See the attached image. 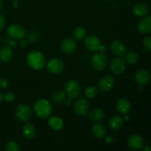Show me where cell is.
Returning <instances> with one entry per match:
<instances>
[{
	"mask_svg": "<svg viewBox=\"0 0 151 151\" xmlns=\"http://www.w3.org/2000/svg\"><path fill=\"white\" fill-rule=\"evenodd\" d=\"M139 60V55L135 51H131L125 54V62L130 65L136 64Z\"/></svg>",
	"mask_w": 151,
	"mask_h": 151,
	"instance_id": "25",
	"label": "cell"
},
{
	"mask_svg": "<svg viewBox=\"0 0 151 151\" xmlns=\"http://www.w3.org/2000/svg\"><path fill=\"white\" fill-rule=\"evenodd\" d=\"M84 45L86 49L90 52H97L100 47V39L94 35H88L85 38Z\"/></svg>",
	"mask_w": 151,
	"mask_h": 151,
	"instance_id": "9",
	"label": "cell"
},
{
	"mask_svg": "<svg viewBox=\"0 0 151 151\" xmlns=\"http://www.w3.org/2000/svg\"><path fill=\"white\" fill-rule=\"evenodd\" d=\"M5 26V19L1 13H0V30L2 29Z\"/></svg>",
	"mask_w": 151,
	"mask_h": 151,
	"instance_id": "34",
	"label": "cell"
},
{
	"mask_svg": "<svg viewBox=\"0 0 151 151\" xmlns=\"http://www.w3.org/2000/svg\"><path fill=\"white\" fill-rule=\"evenodd\" d=\"M72 35L75 41H81V40H83L86 36V30L82 27H78L74 29Z\"/></svg>",
	"mask_w": 151,
	"mask_h": 151,
	"instance_id": "26",
	"label": "cell"
},
{
	"mask_svg": "<svg viewBox=\"0 0 151 151\" xmlns=\"http://www.w3.org/2000/svg\"><path fill=\"white\" fill-rule=\"evenodd\" d=\"M92 134L96 138L103 139L106 136V129L103 124L96 123L92 127Z\"/></svg>",
	"mask_w": 151,
	"mask_h": 151,
	"instance_id": "24",
	"label": "cell"
},
{
	"mask_svg": "<svg viewBox=\"0 0 151 151\" xmlns=\"http://www.w3.org/2000/svg\"><path fill=\"white\" fill-rule=\"evenodd\" d=\"M144 145V140L141 136L138 134H133L128 138V145L131 150H139Z\"/></svg>",
	"mask_w": 151,
	"mask_h": 151,
	"instance_id": "14",
	"label": "cell"
},
{
	"mask_svg": "<svg viewBox=\"0 0 151 151\" xmlns=\"http://www.w3.org/2000/svg\"><path fill=\"white\" fill-rule=\"evenodd\" d=\"M142 151H151V146L148 145H143L142 147Z\"/></svg>",
	"mask_w": 151,
	"mask_h": 151,
	"instance_id": "35",
	"label": "cell"
},
{
	"mask_svg": "<svg viewBox=\"0 0 151 151\" xmlns=\"http://www.w3.org/2000/svg\"><path fill=\"white\" fill-rule=\"evenodd\" d=\"M22 134L26 139H32L35 137V134H36L35 126L30 122H27L22 128Z\"/></svg>",
	"mask_w": 151,
	"mask_h": 151,
	"instance_id": "19",
	"label": "cell"
},
{
	"mask_svg": "<svg viewBox=\"0 0 151 151\" xmlns=\"http://www.w3.org/2000/svg\"><path fill=\"white\" fill-rule=\"evenodd\" d=\"M137 29L142 34H148L151 32V16H147L141 19L137 25Z\"/></svg>",
	"mask_w": 151,
	"mask_h": 151,
	"instance_id": "15",
	"label": "cell"
},
{
	"mask_svg": "<svg viewBox=\"0 0 151 151\" xmlns=\"http://www.w3.org/2000/svg\"><path fill=\"white\" fill-rule=\"evenodd\" d=\"M9 45L10 46V47H16V46L17 45V43L14 40H11V41H9Z\"/></svg>",
	"mask_w": 151,
	"mask_h": 151,
	"instance_id": "38",
	"label": "cell"
},
{
	"mask_svg": "<svg viewBox=\"0 0 151 151\" xmlns=\"http://www.w3.org/2000/svg\"><path fill=\"white\" fill-rule=\"evenodd\" d=\"M47 69L49 72L52 74L60 73L64 69V63L61 60L53 58L49 60L47 64Z\"/></svg>",
	"mask_w": 151,
	"mask_h": 151,
	"instance_id": "10",
	"label": "cell"
},
{
	"mask_svg": "<svg viewBox=\"0 0 151 151\" xmlns=\"http://www.w3.org/2000/svg\"><path fill=\"white\" fill-rule=\"evenodd\" d=\"M64 92L70 99L78 97L81 92V88L79 83L75 80L68 81L64 85Z\"/></svg>",
	"mask_w": 151,
	"mask_h": 151,
	"instance_id": "3",
	"label": "cell"
},
{
	"mask_svg": "<svg viewBox=\"0 0 151 151\" xmlns=\"http://www.w3.org/2000/svg\"><path fill=\"white\" fill-rule=\"evenodd\" d=\"M114 85V79L111 75H106L98 83L99 89L103 92L111 91Z\"/></svg>",
	"mask_w": 151,
	"mask_h": 151,
	"instance_id": "12",
	"label": "cell"
},
{
	"mask_svg": "<svg viewBox=\"0 0 151 151\" xmlns=\"http://www.w3.org/2000/svg\"><path fill=\"white\" fill-rule=\"evenodd\" d=\"M88 109H89L88 102L84 98L78 99L74 104V111L75 114L79 116H85L87 114Z\"/></svg>",
	"mask_w": 151,
	"mask_h": 151,
	"instance_id": "7",
	"label": "cell"
},
{
	"mask_svg": "<svg viewBox=\"0 0 151 151\" xmlns=\"http://www.w3.org/2000/svg\"><path fill=\"white\" fill-rule=\"evenodd\" d=\"M13 57V52L11 49L7 46H4L0 49V60L3 63H7Z\"/></svg>",
	"mask_w": 151,
	"mask_h": 151,
	"instance_id": "23",
	"label": "cell"
},
{
	"mask_svg": "<svg viewBox=\"0 0 151 151\" xmlns=\"http://www.w3.org/2000/svg\"><path fill=\"white\" fill-rule=\"evenodd\" d=\"M123 125V119L119 115H114L112 116L109 122V126L113 131H118Z\"/></svg>",
	"mask_w": 151,
	"mask_h": 151,
	"instance_id": "21",
	"label": "cell"
},
{
	"mask_svg": "<svg viewBox=\"0 0 151 151\" xmlns=\"http://www.w3.org/2000/svg\"><path fill=\"white\" fill-rule=\"evenodd\" d=\"M5 151H22L20 147L16 142L10 141L5 145Z\"/></svg>",
	"mask_w": 151,
	"mask_h": 151,
	"instance_id": "28",
	"label": "cell"
},
{
	"mask_svg": "<svg viewBox=\"0 0 151 151\" xmlns=\"http://www.w3.org/2000/svg\"><path fill=\"white\" fill-rule=\"evenodd\" d=\"M108 59L104 53H97L91 59L93 68L97 71H103L107 66Z\"/></svg>",
	"mask_w": 151,
	"mask_h": 151,
	"instance_id": "6",
	"label": "cell"
},
{
	"mask_svg": "<svg viewBox=\"0 0 151 151\" xmlns=\"http://www.w3.org/2000/svg\"><path fill=\"white\" fill-rule=\"evenodd\" d=\"M7 34L13 39L22 40L26 36V29L19 24H12L7 29Z\"/></svg>",
	"mask_w": 151,
	"mask_h": 151,
	"instance_id": "5",
	"label": "cell"
},
{
	"mask_svg": "<svg viewBox=\"0 0 151 151\" xmlns=\"http://www.w3.org/2000/svg\"><path fill=\"white\" fill-rule=\"evenodd\" d=\"M2 7V0H0V9Z\"/></svg>",
	"mask_w": 151,
	"mask_h": 151,
	"instance_id": "41",
	"label": "cell"
},
{
	"mask_svg": "<svg viewBox=\"0 0 151 151\" xmlns=\"http://www.w3.org/2000/svg\"><path fill=\"white\" fill-rule=\"evenodd\" d=\"M132 11L135 16L141 17V16H145L148 14L150 10L147 4L144 3H137L133 7Z\"/></svg>",
	"mask_w": 151,
	"mask_h": 151,
	"instance_id": "18",
	"label": "cell"
},
{
	"mask_svg": "<svg viewBox=\"0 0 151 151\" xmlns=\"http://www.w3.org/2000/svg\"><path fill=\"white\" fill-rule=\"evenodd\" d=\"M99 50H100V52H102V53L103 52H106V51H107V47H106V45H100V49Z\"/></svg>",
	"mask_w": 151,
	"mask_h": 151,
	"instance_id": "37",
	"label": "cell"
},
{
	"mask_svg": "<svg viewBox=\"0 0 151 151\" xmlns=\"http://www.w3.org/2000/svg\"><path fill=\"white\" fill-rule=\"evenodd\" d=\"M27 43H28L27 40H24V38L23 39L21 40V41H20L21 45H22V47H26L27 45Z\"/></svg>",
	"mask_w": 151,
	"mask_h": 151,
	"instance_id": "36",
	"label": "cell"
},
{
	"mask_svg": "<svg viewBox=\"0 0 151 151\" xmlns=\"http://www.w3.org/2000/svg\"><path fill=\"white\" fill-rule=\"evenodd\" d=\"M98 94V90L94 86H88L85 90V96L88 99H93Z\"/></svg>",
	"mask_w": 151,
	"mask_h": 151,
	"instance_id": "27",
	"label": "cell"
},
{
	"mask_svg": "<svg viewBox=\"0 0 151 151\" xmlns=\"http://www.w3.org/2000/svg\"><path fill=\"white\" fill-rule=\"evenodd\" d=\"M65 92L63 91H58L53 95V100L57 103H61L65 100Z\"/></svg>",
	"mask_w": 151,
	"mask_h": 151,
	"instance_id": "29",
	"label": "cell"
},
{
	"mask_svg": "<svg viewBox=\"0 0 151 151\" xmlns=\"http://www.w3.org/2000/svg\"><path fill=\"white\" fill-rule=\"evenodd\" d=\"M104 111L101 109H94L88 113V117L90 121L97 122L101 121L104 118Z\"/></svg>",
	"mask_w": 151,
	"mask_h": 151,
	"instance_id": "22",
	"label": "cell"
},
{
	"mask_svg": "<svg viewBox=\"0 0 151 151\" xmlns=\"http://www.w3.org/2000/svg\"><path fill=\"white\" fill-rule=\"evenodd\" d=\"M38 33L35 32H32L29 34L27 37V41L28 42H30V43H33L38 39Z\"/></svg>",
	"mask_w": 151,
	"mask_h": 151,
	"instance_id": "31",
	"label": "cell"
},
{
	"mask_svg": "<svg viewBox=\"0 0 151 151\" xmlns=\"http://www.w3.org/2000/svg\"><path fill=\"white\" fill-rule=\"evenodd\" d=\"M142 46L147 51H151V36H146L142 39Z\"/></svg>",
	"mask_w": 151,
	"mask_h": 151,
	"instance_id": "30",
	"label": "cell"
},
{
	"mask_svg": "<svg viewBox=\"0 0 151 151\" xmlns=\"http://www.w3.org/2000/svg\"><path fill=\"white\" fill-rule=\"evenodd\" d=\"M9 85L8 81L5 78H3V79L0 80V87L1 88H6Z\"/></svg>",
	"mask_w": 151,
	"mask_h": 151,
	"instance_id": "33",
	"label": "cell"
},
{
	"mask_svg": "<svg viewBox=\"0 0 151 151\" xmlns=\"http://www.w3.org/2000/svg\"><path fill=\"white\" fill-rule=\"evenodd\" d=\"M111 139H114V138H113V137H111ZM108 140H110V137H108V138L106 139V141H108ZM114 140H111L110 141V143H111L112 142H113Z\"/></svg>",
	"mask_w": 151,
	"mask_h": 151,
	"instance_id": "39",
	"label": "cell"
},
{
	"mask_svg": "<svg viewBox=\"0 0 151 151\" xmlns=\"http://www.w3.org/2000/svg\"><path fill=\"white\" fill-rule=\"evenodd\" d=\"M15 114H16V117L17 118L19 122H27L31 117L32 110H31V108L27 104L22 103V104L19 105L18 107L16 108Z\"/></svg>",
	"mask_w": 151,
	"mask_h": 151,
	"instance_id": "4",
	"label": "cell"
},
{
	"mask_svg": "<svg viewBox=\"0 0 151 151\" xmlns=\"http://www.w3.org/2000/svg\"><path fill=\"white\" fill-rule=\"evenodd\" d=\"M48 125L54 131H60L63 127V121L58 116H52L49 118Z\"/></svg>",
	"mask_w": 151,
	"mask_h": 151,
	"instance_id": "20",
	"label": "cell"
},
{
	"mask_svg": "<svg viewBox=\"0 0 151 151\" xmlns=\"http://www.w3.org/2000/svg\"><path fill=\"white\" fill-rule=\"evenodd\" d=\"M2 100H3V96H2V94H1V93L0 92V103H1Z\"/></svg>",
	"mask_w": 151,
	"mask_h": 151,
	"instance_id": "40",
	"label": "cell"
},
{
	"mask_svg": "<svg viewBox=\"0 0 151 151\" xmlns=\"http://www.w3.org/2000/svg\"><path fill=\"white\" fill-rule=\"evenodd\" d=\"M116 109L121 114H127L131 109V104L127 99L120 98L116 103Z\"/></svg>",
	"mask_w": 151,
	"mask_h": 151,
	"instance_id": "17",
	"label": "cell"
},
{
	"mask_svg": "<svg viewBox=\"0 0 151 151\" xmlns=\"http://www.w3.org/2000/svg\"><path fill=\"white\" fill-rule=\"evenodd\" d=\"M4 99L5 101L8 102V103H11L15 100V95L12 92H7L4 94Z\"/></svg>",
	"mask_w": 151,
	"mask_h": 151,
	"instance_id": "32",
	"label": "cell"
},
{
	"mask_svg": "<svg viewBox=\"0 0 151 151\" xmlns=\"http://www.w3.org/2000/svg\"><path fill=\"white\" fill-rule=\"evenodd\" d=\"M34 112L41 119H47L52 114V106L47 100L38 99L34 104Z\"/></svg>",
	"mask_w": 151,
	"mask_h": 151,
	"instance_id": "2",
	"label": "cell"
},
{
	"mask_svg": "<svg viewBox=\"0 0 151 151\" xmlns=\"http://www.w3.org/2000/svg\"><path fill=\"white\" fill-rule=\"evenodd\" d=\"M27 62L28 65L35 70H40L46 63V58L44 54L40 51L32 50L28 53L27 56Z\"/></svg>",
	"mask_w": 151,
	"mask_h": 151,
	"instance_id": "1",
	"label": "cell"
},
{
	"mask_svg": "<svg viewBox=\"0 0 151 151\" xmlns=\"http://www.w3.org/2000/svg\"><path fill=\"white\" fill-rule=\"evenodd\" d=\"M78 44L74 38H67L63 40L60 44V49L62 52L65 54L71 55L73 54L77 50Z\"/></svg>",
	"mask_w": 151,
	"mask_h": 151,
	"instance_id": "11",
	"label": "cell"
},
{
	"mask_svg": "<svg viewBox=\"0 0 151 151\" xmlns=\"http://www.w3.org/2000/svg\"><path fill=\"white\" fill-rule=\"evenodd\" d=\"M126 69V62L121 57L115 58L111 61L110 69L114 74L119 75L125 72Z\"/></svg>",
	"mask_w": 151,
	"mask_h": 151,
	"instance_id": "8",
	"label": "cell"
},
{
	"mask_svg": "<svg viewBox=\"0 0 151 151\" xmlns=\"http://www.w3.org/2000/svg\"><path fill=\"white\" fill-rule=\"evenodd\" d=\"M111 50L115 55L122 57L127 53L126 45L119 40H115L111 44Z\"/></svg>",
	"mask_w": 151,
	"mask_h": 151,
	"instance_id": "13",
	"label": "cell"
},
{
	"mask_svg": "<svg viewBox=\"0 0 151 151\" xmlns=\"http://www.w3.org/2000/svg\"><path fill=\"white\" fill-rule=\"evenodd\" d=\"M135 79L137 83L140 86H145L150 81V74L147 70L145 69H139L136 73Z\"/></svg>",
	"mask_w": 151,
	"mask_h": 151,
	"instance_id": "16",
	"label": "cell"
}]
</instances>
